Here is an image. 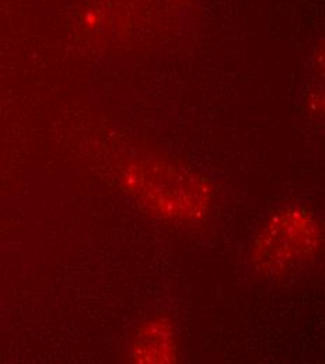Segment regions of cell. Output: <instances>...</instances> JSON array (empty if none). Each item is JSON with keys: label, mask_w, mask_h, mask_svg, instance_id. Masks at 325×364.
Returning <instances> with one entry per match:
<instances>
[{"label": "cell", "mask_w": 325, "mask_h": 364, "mask_svg": "<svg viewBox=\"0 0 325 364\" xmlns=\"http://www.w3.org/2000/svg\"><path fill=\"white\" fill-rule=\"evenodd\" d=\"M121 182L143 212L171 222L199 220L212 202L209 182L163 161H134Z\"/></svg>", "instance_id": "1"}, {"label": "cell", "mask_w": 325, "mask_h": 364, "mask_svg": "<svg viewBox=\"0 0 325 364\" xmlns=\"http://www.w3.org/2000/svg\"><path fill=\"white\" fill-rule=\"evenodd\" d=\"M321 240V228L310 213L297 208L282 209L258 234L251 261L265 274H282L314 257Z\"/></svg>", "instance_id": "2"}, {"label": "cell", "mask_w": 325, "mask_h": 364, "mask_svg": "<svg viewBox=\"0 0 325 364\" xmlns=\"http://www.w3.org/2000/svg\"><path fill=\"white\" fill-rule=\"evenodd\" d=\"M131 358L135 363H174L177 339L171 325L166 319L143 323L134 339Z\"/></svg>", "instance_id": "3"}]
</instances>
